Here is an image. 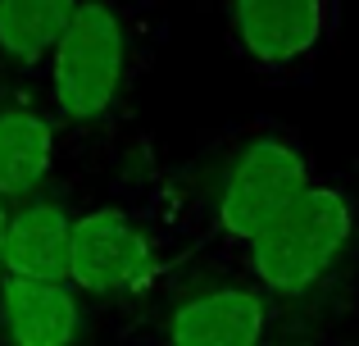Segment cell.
Masks as SVG:
<instances>
[{
	"mask_svg": "<svg viewBox=\"0 0 359 346\" xmlns=\"http://www.w3.org/2000/svg\"><path fill=\"white\" fill-rule=\"evenodd\" d=\"M9 214H14V210H9V201L0 196V260H5V232H9Z\"/></svg>",
	"mask_w": 359,
	"mask_h": 346,
	"instance_id": "8fae6325",
	"label": "cell"
},
{
	"mask_svg": "<svg viewBox=\"0 0 359 346\" xmlns=\"http://www.w3.org/2000/svg\"><path fill=\"white\" fill-rule=\"evenodd\" d=\"M50 73V109L64 124H100L118 105L128 82V27L109 0H82L64 27Z\"/></svg>",
	"mask_w": 359,
	"mask_h": 346,
	"instance_id": "7a4b0ae2",
	"label": "cell"
},
{
	"mask_svg": "<svg viewBox=\"0 0 359 346\" xmlns=\"http://www.w3.org/2000/svg\"><path fill=\"white\" fill-rule=\"evenodd\" d=\"M0 319H5V333L14 346H73L82 310L69 283L5 278L0 283Z\"/></svg>",
	"mask_w": 359,
	"mask_h": 346,
	"instance_id": "ba28073f",
	"label": "cell"
},
{
	"mask_svg": "<svg viewBox=\"0 0 359 346\" xmlns=\"http://www.w3.org/2000/svg\"><path fill=\"white\" fill-rule=\"evenodd\" d=\"M164 269L159 246L132 214L123 210H91L73 219V260L69 287L91 296H118L150 287Z\"/></svg>",
	"mask_w": 359,
	"mask_h": 346,
	"instance_id": "5b68a950",
	"label": "cell"
},
{
	"mask_svg": "<svg viewBox=\"0 0 359 346\" xmlns=\"http://www.w3.org/2000/svg\"><path fill=\"white\" fill-rule=\"evenodd\" d=\"M82 0H0V55L9 64H46Z\"/></svg>",
	"mask_w": 359,
	"mask_h": 346,
	"instance_id": "30bf717a",
	"label": "cell"
},
{
	"mask_svg": "<svg viewBox=\"0 0 359 346\" xmlns=\"http://www.w3.org/2000/svg\"><path fill=\"white\" fill-rule=\"evenodd\" d=\"M309 187H314L309 160L287 133H250L223 169L214 196V228L232 246L250 251L264 237V228Z\"/></svg>",
	"mask_w": 359,
	"mask_h": 346,
	"instance_id": "3957f363",
	"label": "cell"
},
{
	"mask_svg": "<svg viewBox=\"0 0 359 346\" xmlns=\"http://www.w3.org/2000/svg\"><path fill=\"white\" fill-rule=\"evenodd\" d=\"M264 328H269V301L259 287L210 283L173 305L168 346H259Z\"/></svg>",
	"mask_w": 359,
	"mask_h": 346,
	"instance_id": "8992f818",
	"label": "cell"
},
{
	"mask_svg": "<svg viewBox=\"0 0 359 346\" xmlns=\"http://www.w3.org/2000/svg\"><path fill=\"white\" fill-rule=\"evenodd\" d=\"M355 210L337 187L314 182L291 201L250 246V274L264 296H305L318 287L351 246Z\"/></svg>",
	"mask_w": 359,
	"mask_h": 346,
	"instance_id": "6da1fadb",
	"label": "cell"
},
{
	"mask_svg": "<svg viewBox=\"0 0 359 346\" xmlns=\"http://www.w3.org/2000/svg\"><path fill=\"white\" fill-rule=\"evenodd\" d=\"M69 260H73V219L55 201L14 205L5 232V278H41V283H69Z\"/></svg>",
	"mask_w": 359,
	"mask_h": 346,
	"instance_id": "52a82bcc",
	"label": "cell"
},
{
	"mask_svg": "<svg viewBox=\"0 0 359 346\" xmlns=\"http://www.w3.org/2000/svg\"><path fill=\"white\" fill-rule=\"evenodd\" d=\"M228 41L259 78H300L332 36V0H223Z\"/></svg>",
	"mask_w": 359,
	"mask_h": 346,
	"instance_id": "277c9868",
	"label": "cell"
},
{
	"mask_svg": "<svg viewBox=\"0 0 359 346\" xmlns=\"http://www.w3.org/2000/svg\"><path fill=\"white\" fill-rule=\"evenodd\" d=\"M55 164V128L27 100L0 105V196L9 205H23L41 192Z\"/></svg>",
	"mask_w": 359,
	"mask_h": 346,
	"instance_id": "9c48e42d",
	"label": "cell"
}]
</instances>
